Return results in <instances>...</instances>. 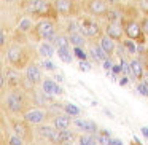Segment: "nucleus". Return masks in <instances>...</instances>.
I'll use <instances>...</instances> for the list:
<instances>
[{
    "mask_svg": "<svg viewBox=\"0 0 148 145\" xmlns=\"http://www.w3.org/2000/svg\"><path fill=\"white\" fill-rule=\"evenodd\" d=\"M35 32H37V35H38L40 38H43L45 42H54V38H56L54 27H53V24L49 23V21H42V23H38Z\"/></svg>",
    "mask_w": 148,
    "mask_h": 145,
    "instance_id": "nucleus-1",
    "label": "nucleus"
},
{
    "mask_svg": "<svg viewBox=\"0 0 148 145\" xmlns=\"http://www.w3.org/2000/svg\"><path fill=\"white\" fill-rule=\"evenodd\" d=\"M124 32H126V35H127V38L132 40V42H143V29H142V26L138 23H135V21H131V23L126 24Z\"/></svg>",
    "mask_w": 148,
    "mask_h": 145,
    "instance_id": "nucleus-2",
    "label": "nucleus"
},
{
    "mask_svg": "<svg viewBox=\"0 0 148 145\" xmlns=\"http://www.w3.org/2000/svg\"><path fill=\"white\" fill-rule=\"evenodd\" d=\"M38 132L42 137H45L46 140L53 142V144H61V131L54 126H40Z\"/></svg>",
    "mask_w": 148,
    "mask_h": 145,
    "instance_id": "nucleus-3",
    "label": "nucleus"
},
{
    "mask_svg": "<svg viewBox=\"0 0 148 145\" xmlns=\"http://www.w3.org/2000/svg\"><path fill=\"white\" fill-rule=\"evenodd\" d=\"M27 10H29V13H35V14H48L49 10H51V5L46 0H29Z\"/></svg>",
    "mask_w": 148,
    "mask_h": 145,
    "instance_id": "nucleus-4",
    "label": "nucleus"
},
{
    "mask_svg": "<svg viewBox=\"0 0 148 145\" xmlns=\"http://www.w3.org/2000/svg\"><path fill=\"white\" fill-rule=\"evenodd\" d=\"M105 34L108 37H112L113 40L118 42V40L123 38V34H126V32H124V27H123L119 23H116V21H115V23H110L108 26L105 27Z\"/></svg>",
    "mask_w": 148,
    "mask_h": 145,
    "instance_id": "nucleus-5",
    "label": "nucleus"
},
{
    "mask_svg": "<svg viewBox=\"0 0 148 145\" xmlns=\"http://www.w3.org/2000/svg\"><path fill=\"white\" fill-rule=\"evenodd\" d=\"M26 78H27V81L32 83V85L40 83V81H42V70H40L38 65L30 64L29 67L26 69Z\"/></svg>",
    "mask_w": 148,
    "mask_h": 145,
    "instance_id": "nucleus-6",
    "label": "nucleus"
},
{
    "mask_svg": "<svg viewBox=\"0 0 148 145\" xmlns=\"http://www.w3.org/2000/svg\"><path fill=\"white\" fill-rule=\"evenodd\" d=\"M7 105L11 112L14 113H19L24 107V102H23V97L18 96V94H8L7 96Z\"/></svg>",
    "mask_w": 148,
    "mask_h": 145,
    "instance_id": "nucleus-7",
    "label": "nucleus"
},
{
    "mask_svg": "<svg viewBox=\"0 0 148 145\" xmlns=\"http://www.w3.org/2000/svg\"><path fill=\"white\" fill-rule=\"evenodd\" d=\"M45 112L40 109H34V110H29V112L24 115V120H26L27 123H30V124H40V123L45 120Z\"/></svg>",
    "mask_w": 148,
    "mask_h": 145,
    "instance_id": "nucleus-8",
    "label": "nucleus"
},
{
    "mask_svg": "<svg viewBox=\"0 0 148 145\" xmlns=\"http://www.w3.org/2000/svg\"><path fill=\"white\" fill-rule=\"evenodd\" d=\"M7 58L11 64L14 65H23V49L16 48V46H11V48L7 49Z\"/></svg>",
    "mask_w": 148,
    "mask_h": 145,
    "instance_id": "nucleus-9",
    "label": "nucleus"
},
{
    "mask_svg": "<svg viewBox=\"0 0 148 145\" xmlns=\"http://www.w3.org/2000/svg\"><path fill=\"white\" fill-rule=\"evenodd\" d=\"M75 128H78L80 131H84V132H94L97 131V124L94 121H89V120H80V118H75L72 120Z\"/></svg>",
    "mask_w": 148,
    "mask_h": 145,
    "instance_id": "nucleus-10",
    "label": "nucleus"
},
{
    "mask_svg": "<svg viewBox=\"0 0 148 145\" xmlns=\"http://www.w3.org/2000/svg\"><path fill=\"white\" fill-rule=\"evenodd\" d=\"M42 88H43V93L46 96H51V94H62V88L59 85H56V81L53 80H45L42 83Z\"/></svg>",
    "mask_w": 148,
    "mask_h": 145,
    "instance_id": "nucleus-11",
    "label": "nucleus"
},
{
    "mask_svg": "<svg viewBox=\"0 0 148 145\" xmlns=\"http://www.w3.org/2000/svg\"><path fill=\"white\" fill-rule=\"evenodd\" d=\"M89 53H91V56H92V59L97 62H103V61L108 59V54L103 51V48L100 45H92L89 48Z\"/></svg>",
    "mask_w": 148,
    "mask_h": 145,
    "instance_id": "nucleus-12",
    "label": "nucleus"
},
{
    "mask_svg": "<svg viewBox=\"0 0 148 145\" xmlns=\"http://www.w3.org/2000/svg\"><path fill=\"white\" fill-rule=\"evenodd\" d=\"M54 8L58 13L69 14L73 8V2L72 0H54Z\"/></svg>",
    "mask_w": 148,
    "mask_h": 145,
    "instance_id": "nucleus-13",
    "label": "nucleus"
},
{
    "mask_svg": "<svg viewBox=\"0 0 148 145\" xmlns=\"http://www.w3.org/2000/svg\"><path fill=\"white\" fill-rule=\"evenodd\" d=\"M99 32H100L99 26H97V24H94V23H89V24H83V26H80V34H81V35L96 37Z\"/></svg>",
    "mask_w": 148,
    "mask_h": 145,
    "instance_id": "nucleus-14",
    "label": "nucleus"
},
{
    "mask_svg": "<svg viewBox=\"0 0 148 145\" xmlns=\"http://www.w3.org/2000/svg\"><path fill=\"white\" fill-rule=\"evenodd\" d=\"M89 11L92 14H103L107 11V3L103 0H91L89 2Z\"/></svg>",
    "mask_w": 148,
    "mask_h": 145,
    "instance_id": "nucleus-15",
    "label": "nucleus"
},
{
    "mask_svg": "<svg viewBox=\"0 0 148 145\" xmlns=\"http://www.w3.org/2000/svg\"><path fill=\"white\" fill-rule=\"evenodd\" d=\"M115 42H116V40H113L112 37H108V35H103L102 38H100V46L103 48V51H105L107 54H112V53L115 51V48H116Z\"/></svg>",
    "mask_w": 148,
    "mask_h": 145,
    "instance_id": "nucleus-16",
    "label": "nucleus"
},
{
    "mask_svg": "<svg viewBox=\"0 0 148 145\" xmlns=\"http://www.w3.org/2000/svg\"><path fill=\"white\" fill-rule=\"evenodd\" d=\"M54 128H58L59 131H64V129H69V126H70L72 120L70 116H64V115H58L54 118Z\"/></svg>",
    "mask_w": 148,
    "mask_h": 145,
    "instance_id": "nucleus-17",
    "label": "nucleus"
},
{
    "mask_svg": "<svg viewBox=\"0 0 148 145\" xmlns=\"http://www.w3.org/2000/svg\"><path fill=\"white\" fill-rule=\"evenodd\" d=\"M53 46H51V43L49 42H43V43H40V46H38V54L42 56L43 59H49L53 56Z\"/></svg>",
    "mask_w": 148,
    "mask_h": 145,
    "instance_id": "nucleus-18",
    "label": "nucleus"
},
{
    "mask_svg": "<svg viewBox=\"0 0 148 145\" xmlns=\"http://www.w3.org/2000/svg\"><path fill=\"white\" fill-rule=\"evenodd\" d=\"M129 64H131V77H132V78H137V80H140L142 75H143V69H142L140 62L134 59V61H131Z\"/></svg>",
    "mask_w": 148,
    "mask_h": 145,
    "instance_id": "nucleus-19",
    "label": "nucleus"
},
{
    "mask_svg": "<svg viewBox=\"0 0 148 145\" xmlns=\"http://www.w3.org/2000/svg\"><path fill=\"white\" fill-rule=\"evenodd\" d=\"M58 54H59V58H61L64 62H72V56H73V53L70 51V46H61V48H58Z\"/></svg>",
    "mask_w": 148,
    "mask_h": 145,
    "instance_id": "nucleus-20",
    "label": "nucleus"
},
{
    "mask_svg": "<svg viewBox=\"0 0 148 145\" xmlns=\"http://www.w3.org/2000/svg\"><path fill=\"white\" fill-rule=\"evenodd\" d=\"M97 142L100 145H110L112 144V139H110V132L108 131H100L97 134Z\"/></svg>",
    "mask_w": 148,
    "mask_h": 145,
    "instance_id": "nucleus-21",
    "label": "nucleus"
},
{
    "mask_svg": "<svg viewBox=\"0 0 148 145\" xmlns=\"http://www.w3.org/2000/svg\"><path fill=\"white\" fill-rule=\"evenodd\" d=\"M69 40H70V43L73 46H81L84 43V38L83 35H81L80 32H75V34H70V37H69Z\"/></svg>",
    "mask_w": 148,
    "mask_h": 145,
    "instance_id": "nucleus-22",
    "label": "nucleus"
},
{
    "mask_svg": "<svg viewBox=\"0 0 148 145\" xmlns=\"http://www.w3.org/2000/svg\"><path fill=\"white\" fill-rule=\"evenodd\" d=\"M30 27H32V21H30V18H23V19L19 21V24H18V29H19L21 32H29Z\"/></svg>",
    "mask_w": 148,
    "mask_h": 145,
    "instance_id": "nucleus-23",
    "label": "nucleus"
},
{
    "mask_svg": "<svg viewBox=\"0 0 148 145\" xmlns=\"http://www.w3.org/2000/svg\"><path fill=\"white\" fill-rule=\"evenodd\" d=\"M73 139H75V134L72 131H69V129L61 131V144H64V142H72Z\"/></svg>",
    "mask_w": 148,
    "mask_h": 145,
    "instance_id": "nucleus-24",
    "label": "nucleus"
},
{
    "mask_svg": "<svg viewBox=\"0 0 148 145\" xmlns=\"http://www.w3.org/2000/svg\"><path fill=\"white\" fill-rule=\"evenodd\" d=\"M64 110L67 112V115H72V116H78L80 115V109L73 104H65L64 105Z\"/></svg>",
    "mask_w": 148,
    "mask_h": 145,
    "instance_id": "nucleus-25",
    "label": "nucleus"
},
{
    "mask_svg": "<svg viewBox=\"0 0 148 145\" xmlns=\"http://www.w3.org/2000/svg\"><path fill=\"white\" fill-rule=\"evenodd\" d=\"M80 145H97V139L91 137V135H81Z\"/></svg>",
    "mask_w": 148,
    "mask_h": 145,
    "instance_id": "nucleus-26",
    "label": "nucleus"
},
{
    "mask_svg": "<svg viewBox=\"0 0 148 145\" xmlns=\"http://www.w3.org/2000/svg\"><path fill=\"white\" fill-rule=\"evenodd\" d=\"M8 145H24L23 144V137L18 134H13L8 137Z\"/></svg>",
    "mask_w": 148,
    "mask_h": 145,
    "instance_id": "nucleus-27",
    "label": "nucleus"
},
{
    "mask_svg": "<svg viewBox=\"0 0 148 145\" xmlns=\"http://www.w3.org/2000/svg\"><path fill=\"white\" fill-rule=\"evenodd\" d=\"M73 54L77 56L80 61H86V58H88L86 51H83V49H81V46H75V48H73Z\"/></svg>",
    "mask_w": 148,
    "mask_h": 145,
    "instance_id": "nucleus-28",
    "label": "nucleus"
},
{
    "mask_svg": "<svg viewBox=\"0 0 148 145\" xmlns=\"http://www.w3.org/2000/svg\"><path fill=\"white\" fill-rule=\"evenodd\" d=\"M69 42H70V40H67L65 37H56V38H54L56 48H61V46H69Z\"/></svg>",
    "mask_w": 148,
    "mask_h": 145,
    "instance_id": "nucleus-29",
    "label": "nucleus"
},
{
    "mask_svg": "<svg viewBox=\"0 0 148 145\" xmlns=\"http://www.w3.org/2000/svg\"><path fill=\"white\" fill-rule=\"evenodd\" d=\"M123 46H124L126 49H127V53H135L137 51V48H135V43H132V40H124L123 42Z\"/></svg>",
    "mask_w": 148,
    "mask_h": 145,
    "instance_id": "nucleus-30",
    "label": "nucleus"
},
{
    "mask_svg": "<svg viewBox=\"0 0 148 145\" xmlns=\"http://www.w3.org/2000/svg\"><path fill=\"white\" fill-rule=\"evenodd\" d=\"M137 91L142 96H148V81H143V83L137 85Z\"/></svg>",
    "mask_w": 148,
    "mask_h": 145,
    "instance_id": "nucleus-31",
    "label": "nucleus"
},
{
    "mask_svg": "<svg viewBox=\"0 0 148 145\" xmlns=\"http://www.w3.org/2000/svg\"><path fill=\"white\" fill-rule=\"evenodd\" d=\"M14 131H16V134L21 135V137L26 135V128H24L23 124H19V123H14Z\"/></svg>",
    "mask_w": 148,
    "mask_h": 145,
    "instance_id": "nucleus-32",
    "label": "nucleus"
},
{
    "mask_svg": "<svg viewBox=\"0 0 148 145\" xmlns=\"http://www.w3.org/2000/svg\"><path fill=\"white\" fill-rule=\"evenodd\" d=\"M42 67H43V69H46V70H53V69H54V64H53V62L49 61V59H43Z\"/></svg>",
    "mask_w": 148,
    "mask_h": 145,
    "instance_id": "nucleus-33",
    "label": "nucleus"
},
{
    "mask_svg": "<svg viewBox=\"0 0 148 145\" xmlns=\"http://www.w3.org/2000/svg\"><path fill=\"white\" fill-rule=\"evenodd\" d=\"M80 70H83V72H89L91 70V65H89V62L88 61H80Z\"/></svg>",
    "mask_w": 148,
    "mask_h": 145,
    "instance_id": "nucleus-34",
    "label": "nucleus"
},
{
    "mask_svg": "<svg viewBox=\"0 0 148 145\" xmlns=\"http://www.w3.org/2000/svg\"><path fill=\"white\" fill-rule=\"evenodd\" d=\"M102 67L105 69L107 72H110V70H112V67H113L112 61H110V59H107V61H103V62H102Z\"/></svg>",
    "mask_w": 148,
    "mask_h": 145,
    "instance_id": "nucleus-35",
    "label": "nucleus"
},
{
    "mask_svg": "<svg viewBox=\"0 0 148 145\" xmlns=\"http://www.w3.org/2000/svg\"><path fill=\"white\" fill-rule=\"evenodd\" d=\"M8 78H10V80L13 81V83H18V75L14 74L13 70H8Z\"/></svg>",
    "mask_w": 148,
    "mask_h": 145,
    "instance_id": "nucleus-36",
    "label": "nucleus"
},
{
    "mask_svg": "<svg viewBox=\"0 0 148 145\" xmlns=\"http://www.w3.org/2000/svg\"><path fill=\"white\" fill-rule=\"evenodd\" d=\"M121 70H123V69H121V65H113V67H112V72H113V75H115V74H119Z\"/></svg>",
    "mask_w": 148,
    "mask_h": 145,
    "instance_id": "nucleus-37",
    "label": "nucleus"
},
{
    "mask_svg": "<svg viewBox=\"0 0 148 145\" xmlns=\"http://www.w3.org/2000/svg\"><path fill=\"white\" fill-rule=\"evenodd\" d=\"M142 29H143V32H147V34H148V18L143 21V24H142Z\"/></svg>",
    "mask_w": 148,
    "mask_h": 145,
    "instance_id": "nucleus-38",
    "label": "nucleus"
},
{
    "mask_svg": "<svg viewBox=\"0 0 148 145\" xmlns=\"http://www.w3.org/2000/svg\"><path fill=\"white\" fill-rule=\"evenodd\" d=\"M110 145H123V142L119 139H112V144Z\"/></svg>",
    "mask_w": 148,
    "mask_h": 145,
    "instance_id": "nucleus-39",
    "label": "nucleus"
},
{
    "mask_svg": "<svg viewBox=\"0 0 148 145\" xmlns=\"http://www.w3.org/2000/svg\"><path fill=\"white\" fill-rule=\"evenodd\" d=\"M5 42H7V32L2 30V45H5Z\"/></svg>",
    "mask_w": 148,
    "mask_h": 145,
    "instance_id": "nucleus-40",
    "label": "nucleus"
},
{
    "mask_svg": "<svg viewBox=\"0 0 148 145\" xmlns=\"http://www.w3.org/2000/svg\"><path fill=\"white\" fill-rule=\"evenodd\" d=\"M142 134H143L145 137H148V128H142Z\"/></svg>",
    "mask_w": 148,
    "mask_h": 145,
    "instance_id": "nucleus-41",
    "label": "nucleus"
},
{
    "mask_svg": "<svg viewBox=\"0 0 148 145\" xmlns=\"http://www.w3.org/2000/svg\"><path fill=\"white\" fill-rule=\"evenodd\" d=\"M126 83H127V78H123V80H119V85H121V86H123V85H126Z\"/></svg>",
    "mask_w": 148,
    "mask_h": 145,
    "instance_id": "nucleus-42",
    "label": "nucleus"
},
{
    "mask_svg": "<svg viewBox=\"0 0 148 145\" xmlns=\"http://www.w3.org/2000/svg\"><path fill=\"white\" fill-rule=\"evenodd\" d=\"M59 145H73L72 142H64V144H59Z\"/></svg>",
    "mask_w": 148,
    "mask_h": 145,
    "instance_id": "nucleus-43",
    "label": "nucleus"
},
{
    "mask_svg": "<svg viewBox=\"0 0 148 145\" xmlns=\"http://www.w3.org/2000/svg\"><path fill=\"white\" fill-rule=\"evenodd\" d=\"M107 2H110V3H113V2H115V0H107Z\"/></svg>",
    "mask_w": 148,
    "mask_h": 145,
    "instance_id": "nucleus-44",
    "label": "nucleus"
},
{
    "mask_svg": "<svg viewBox=\"0 0 148 145\" xmlns=\"http://www.w3.org/2000/svg\"><path fill=\"white\" fill-rule=\"evenodd\" d=\"M5 2H13V0H5Z\"/></svg>",
    "mask_w": 148,
    "mask_h": 145,
    "instance_id": "nucleus-45",
    "label": "nucleus"
},
{
    "mask_svg": "<svg viewBox=\"0 0 148 145\" xmlns=\"http://www.w3.org/2000/svg\"><path fill=\"white\" fill-rule=\"evenodd\" d=\"M147 81H148V80H147Z\"/></svg>",
    "mask_w": 148,
    "mask_h": 145,
    "instance_id": "nucleus-46",
    "label": "nucleus"
}]
</instances>
